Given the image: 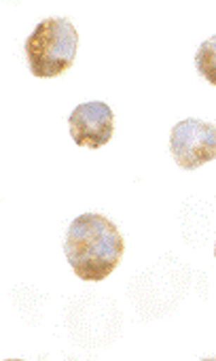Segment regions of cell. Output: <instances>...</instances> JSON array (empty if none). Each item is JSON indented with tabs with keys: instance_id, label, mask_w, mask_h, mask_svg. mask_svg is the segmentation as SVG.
I'll return each mask as SVG.
<instances>
[{
	"instance_id": "8992f818",
	"label": "cell",
	"mask_w": 216,
	"mask_h": 361,
	"mask_svg": "<svg viewBox=\"0 0 216 361\" xmlns=\"http://www.w3.org/2000/svg\"><path fill=\"white\" fill-rule=\"evenodd\" d=\"M214 257H216V243H214Z\"/></svg>"
},
{
	"instance_id": "7a4b0ae2",
	"label": "cell",
	"mask_w": 216,
	"mask_h": 361,
	"mask_svg": "<svg viewBox=\"0 0 216 361\" xmlns=\"http://www.w3.org/2000/svg\"><path fill=\"white\" fill-rule=\"evenodd\" d=\"M77 47L79 32L72 22L66 18H47L26 39L24 51L34 77L53 79L75 64Z\"/></svg>"
},
{
	"instance_id": "3957f363",
	"label": "cell",
	"mask_w": 216,
	"mask_h": 361,
	"mask_svg": "<svg viewBox=\"0 0 216 361\" xmlns=\"http://www.w3.org/2000/svg\"><path fill=\"white\" fill-rule=\"evenodd\" d=\"M170 153L184 170L216 159V126L193 117L178 121L170 134Z\"/></svg>"
},
{
	"instance_id": "277c9868",
	"label": "cell",
	"mask_w": 216,
	"mask_h": 361,
	"mask_svg": "<svg viewBox=\"0 0 216 361\" xmlns=\"http://www.w3.org/2000/svg\"><path fill=\"white\" fill-rule=\"evenodd\" d=\"M68 126H70V136L79 147L100 149L113 138L115 115L106 102L100 100L83 102L72 111Z\"/></svg>"
},
{
	"instance_id": "6da1fadb",
	"label": "cell",
	"mask_w": 216,
	"mask_h": 361,
	"mask_svg": "<svg viewBox=\"0 0 216 361\" xmlns=\"http://www.w3.org/2000/svg\"><path fill=\"white\" fill-rule=\"evenodd\" d=\"M64 253L75 274L85 283H100L115 272L125 253V240L108 217L79 215L66 234Z\"/></svg>"
},
{
	"instance_id": "5b68a950",
	"label": "cell",
	"mask_w": 216,
	"mask_h": 361,
	"mask_svg": "<svg viewBox=\"0 0 216 361\" xmlns=\"http://www.w3.org/2000/svg\"><path fill=\"white\" fill-rule=\"evenodd\" d=\"M195 68L210 85H216V35L199 45L195 54Z\"/></svg>"
}]
</instances>
